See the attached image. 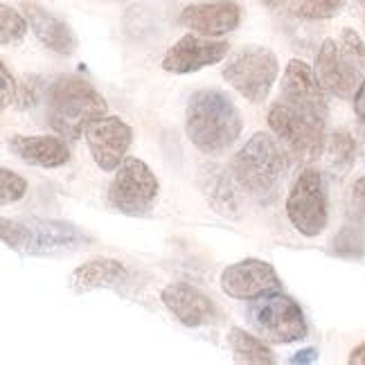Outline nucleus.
<instances>
[{"instance_id":"nucleus-1","label":"nucleus","mask_w":365,"mask_h":365,"mask_svg":"<svg viewBox=\"0 0 365 365\" xmlns=\"http://www.w3.org/2000/svg\"><path fill=\"white\" fill-rule=\"evenodd\" d=\"M244 120L232 97L223 91L205 88L190 95L185 106V131L190 143L203 153H221L242 135Z\"/></svg>"},{"instance_id":"nucleus-16","label":"nucleus","mask_w":365,"mask_h":365,"mask_svg":"<svg viewBox=\"0 0 365 365\" xmlns=\"http://www.w3.org/2000/svg\"><path fill=\"white\" fill-rule=\"evenodd\" d=\"M242 23V7L235 0H212V3L187 5L180 11V25L203 36H223L235 32Z\"/></svg>"},{"instance_id":"nucleus-5","label":"nucleus","mask_w":365,"mask_h":365,"mask_svg":"<svg viewBox=\"0 0 365 365\" xmlns=\"http://www.w3.org/2000/svg\"><path fill=\"white\" fill-rule=\"evenodd\" d=\"M316 75L327 93L341 100H354L365 81V43L361 36L345 27L341 38H327L316 57Z\"/></svg>"},{"instance_id":"nucleus-26","label":"nucleus","mask_w":365,"mask_h":365,"mask_svg":"<svg viewBox=\"0 0 365 365\" xmlns=\"http://www.w3.org/2000/svg\"><path fill=\"white\" fill-rule=\"evenodd\" d=\"M334 252L341 257H359L363 252V237L356 226H345L334 240Z\"/></svg>"},{"instance_id":"nucleus-21","label":"nucleus","mask_w":365,"mask_h":365,"mask_svg":"<svg viewBox=\"0 0 365 365\" xmlns=\"http://www.w3.org/2000/svg\"><path fill=\"white\" fill-rule=\"evenodd\" d=\"M262 3L277 14L304 21L334 19L345 5L343 0H262Z\"/></svg>"},{"instance_id":"nucleus-2","label":"nucleus","mask_w":365,"mask_h":365,"mask_svg":"<svg viewBox=\"0 0 365 365\" xmlns=\"http://www.w3.org/2000/svg\"><path fill=\"white\" fill-rule=\"evenodd\" d=\"M289 160L269 133H255L237 151L230 172L244 194L259 205H271L287 178Z\"/></svg>"},{"instance_id":"nucleus-3","label":"nucleus","mask_w":365,"mask_h":365,"mask_svg":"<svg viewBox=\"0 0 365 365\" xmlns=\"http://www.w3.org/2000/svg\"><path fill=\"white\" fill-rule=\"evenodd\" d=\"M106 100L91 81L77 75L54 79L48 91V122L63 138L79 140L86 126L106 115Z\"/></svg>"},{"instance_id":"nucleus-22","label":"nucleus","mask_w":365,"mask_h":365,"mask_svg":"<svg viewBox=\"0 0 365 365\" xmlns=\"http://www.w3.org/2000/svg\"><path fill=\"white\" fill-rule=\"evenodd\" d=\"M228 345L232 349V359L237 363H252V365H273L277 359L273 349L257 336L248 334L242 327H232L228 331Z\"/></svg>"},{"instance_id":"nucleus-14","label":"nucleus","mask_w":365,"mask_h":365,"mask_svg":"<svg viewBox=\"0 0 365 365\" xmlns=\"http://www.w3.org/2000/svg\"><path fill=\"white\" fill-rule=\"evenodd\" d=\"M230 52L228 41H215V38H203L196 34H185L178 38L176 43L167 50L163 59V70L174 75H190L196 70H203L207 66H215L226 59Z\"/></svg>"},{"instance_id":"nucleus-9","label":"nucleus","mask_w":365,"mask_h":365,"mask_svg":"<svg viewBox=\"0 0 365 365\" xmlns=\"http://www.w3.org/2000/svg\"><path fill=\"white\" fill-rule=\"evenodd\" d=\"M287 217L291 226L304 237H318L327 228L329 203L325 178L314 167L302 170L287 199Z\"/></svg>"},{"instance_id":"nucleus-6","label":"nucleus","mask_w":365,"mask_h":365,"mask_svg":"<svg viewBox=\"0 0 365 365\" xmlns=\"http://www.w3.org/2000/svg\"><path fill=\"white\" fill-rule=\"evenodd\" d=\"M250 325L264 341L289 345L307 339V320L300 304L284 293H266L248 307Z\"/></svg>"},{"instance_id":"nucleus-27","label":"nucleus","mask_w":365,"mask_h":365,"mask_svg":"<svg viewBox=\"0 0 365 365\" xmlns=\"http://www.w3.org/2000/svg\"><path fill=\"white\" fill-rule=\"evenodd\" d=\"M352 217L356 221H365V176L359 178L352 187Z\"/></svg>"},{"instance_id":"nucleus-7","label":"nucleus","mask_w":365,"mask_h":365,"mask_svg":"<svg viewBox=\"0 0 365 365\" xmlns=\"http://www.w3.org/2000/svg\"><path fill=\"white\" fill-rule=\"evenodd\" d=\"M277 75L279 61L275 52L264 46L242 48L223 68V79L252 104H259L269 97Z\"/></svg>"},{"instance_id":"nucleus-17","label":"nucleus","mask_w":365,"mask_h":365,"mask_svg":"<svg viewBox=\"0 0 365 365\" xmlns=\"http://www.w3.org/2000/svg\"><path fill=\"white\" fill-rule=\"evenodd\" d=\"M21 7L25 11L32 32L48 50L61 54V57H70V54L77 52V46H79L77 36L70 30V25L66 21L57 19L52 11L43 9L38 3H34V0H23Z\"/></svg>"},{"instance_id":"nucleus-25","label":"nucleus","mask_w":365,"mask_h":365,"mask_svg":"<svg viewBox=\"0 0 365 365\" xmlns=\"http://www.w3.org/2000/svg\"><path fill=\"white\" fill-rule=\"evenodd\" d=\"M25 192H27V180L19 176L16 172L3 167V170H0V203L3 205L16 203L23 199Z\"/></svg>"},{"instance_id":"nucleus-31","label":"nucleus","mask_w":365,"mask_h":365,"mask_svg":"<svg viewBox=\"0 0 365 365\" xmlns=\"http://www.w3.org/2000/svg\"><path fill=\"white\" fill-rule=\"evenodd\" d=\"M349 365H365V343H361L359 347L352 349V354H349Z\"/></svg>"},{"instance_id":"nucleus-30","label":"nucleus","mask_w":365,"mask_h":365,"mask_svg":"<svg viewBox=\"0 0 365 365\" xmlns=\"http://www.w3.org/2000/svg\"><path fill=\"white\" fill-rule=\"evenodd\" d=\"M354 113L356 118L365 124V81L359 86L356 95H354Z\"/></svg>"},{"instance_id":"nucleus-20","label":"nucleus","mask_w":365,"mask_h":365,"mask_svg":"<svg viewBox=\"0 0 365 365\" xmlns=\"http://www.w3.org/2000/svg\"><path fill=\"white\" fill-rule=\"evenodd\" d=\"M9 149L27 165L54 170L70 160V149L61 138L54 135H11Z\"/></svg>"},{"instance_id":"nucleus-10","label":"nucleus","mask_w":365,"mask_h":365,"mask_svg":"<svg viewBox=\"0 0 365 365\" xmlns=\"http://www.w3.org/2000/svg\"><path fill=\"white\" fill-rule=\"evenodd\" d=\"M158 199V178L138 158H124L108 185V203L120 215L145 217Z\"/></svg>"},{"instance_id":"nucleus-23","label":"nucleus","mask_w":365,"mask_h":365,"mask_svg":"<svg viewBox=\"0 0 365 365\" xmlns=\"http://www.w3.org/2000/svg\"><path fill=\"white\" fill-rule=\"evenodd\" d=\"M356 160V140L347 131H334L325 145V163L334 176H345Z\"/></svg>"},{"instance_id":"nucleus-32","label":"nucleus","mask_w":365,"mask_h":365,"mask_svg":"<svg viewBox=\"0 0 365 365\" xmlns=\"http://www.w3.org/2000/svg\"><path fill=\"white\" fill-rule=\"evenodd\" d=\"M359 5H361V9L365 11V0H359Z\"/></svg>"},{"instance_id":"nucleus-4","label":"nucleus","mask_w":365,"mask_h":365,"mask_svg":"<svg viewBox=\"0 0 365 365\" xmlns=\"http://www.w3.org/2000/svg\"><path fill=\"white\" fill-rule=\"evenodd\" d=\"M0 237L5 246L30 257H57L75 252L86 244L83 235L75 223L59 219H3L0 221Z\"/></svg>"},{"instance_id":"nucleus-8","label":"nucleus","mask_w":365,"mask_h":365,"mask_svg":"<svg viewBox=\"0 0 365 365\" xmlns=\"http://www.w3.org/2000/svg\"><path fill=\"white\" fill-rule=\"evenodd\" d=\"M269 126L296 163H312L325 153V122L314 120L284 102L269 110Z\"/></svg>"},{"instance_id":"nucleus-18","label":"nucleus","mask_w":365,"mask_h":365,"mask_svg":"<svg viewBox=\"0 0 365 365\" xmlns=\"http://www.w3.org/2000/svg\"><path fill=\"white\" fill-rule=\"evenodd\" d=\"M129 279H131V273L122 262L100 257V259H91L86 264L77 266L68 277V287L73 293H77V296H83V293L95 291V289L120 291L129 284Z\"/></svg>"},{"instance_id":"nucleus-24","label":"nucleus","mask_w":365,"mask_h":365,"mask_svg":"<svg viewBox=\"0 0 365 365\" xmlns=\"http://www.w3.org/2000/svg\"><path fill=\"white\" fill-rule=\"evenodd\" d=\"M27 27H30L27 16H21V14L16 9H11L9 5L0 7V41H3V46L23 41V36L27 34Z\"/></svg>"},{"instance_id":"nucleus-28","label":"nucleus","mask_w":365,"mask_h":365,"mask_svg":"<svg viewBox=\"0 0 365 365\" xmlns=\"http://www.w3.org/2000/svg\"><path fill=\"white\" fill-rule=\"evenodd\" d=\"M0 75H3V108H7L14 100H16V81H14L9 68L5 66V61L0 63Z\"/></svg>"},{"instance_id":"nucleus-29","label":"nucleus","mask_w":365,"mask_h":365,"mask_svg":"<svg viewBox=\"0 0 365 365\" xmlns=\"http://www.w3.org/2000/svg\"><path fill=\"white\" fill-rule=\"evenodd\" d=\"M314 361H318V349L316 347L300 349V352H296L289 359V363H314Z\"/></svg>"},{"instance_id":"nucleus-12","label":"nucleus","mask_w":365,"mask_h":365,"mask_svg":"<svg viewBox=\"0 0 365 365\" xmlns=\"http://www.w3.org/2000/svg\"><path fill=\"white\" fill-rule=\"evenodd\" d=\"M86 145L95 160V165L104 172H115L124 163L126 151L133 143V129L120 118H97L93 120L86 131Z\"/></svg>"},{"instance_id":"nucleus-13","label":"nucleus","mask_w":365,"mask_h":365,"mask_svg":"<svg viewBox=\"0 0 365 365\" xmlns=\"http://www.w3.org/2000/svg\"><path fill=\"white\" fill-rule=\"evenodd\" d=\"M221 289L235 300H257L266 293H275L282 289V279L269 262L242 259L223 269Z\"/></svg>"},{"instance_id":"nucleus-15","label":"nucleus","mask_w":365,"mask_h":365,"mask_svg":"<svg viewBox=\"0 0 365 365\" xmlns=\"http://www.w3.org/2000/svg\"><path fill=\"white\" fill-rule=\"evenodd\" d=\"M163 304L174 314L178 322L185 327H203L212 325L219 318L217 304L210 300L203 291L187 282H172L160 291Z\"/></svg>"},{"instance_id":"nucleus-19","label":"nucleus","mask_w":365,"mask_h":365,"mask_svg":"<svg viewBox=\"0 0 365 365\" xmlns=\"http://www.w3.org/2000/svg\"><path fill=\"white\" fill-rule=\"evenodd\" d=\"M199 185L205 201L226 219L242 217V203L237 194V180L232 172H226L221 165H203L199 170Z\"/></svg>"},{"instance_id":"nucleus-11","label":"nucleus","mask_w":365,"mask_h":365,"mask_svg":"<svg viewBox=\"0 0 365 365\" xmlns=\"http://www.w3.org/2000/svg\"><path fill=\"white\" fill-rule=\"evenodd\" d=\"M279 102L289 104L291 108H296L314 120L327 122L329 115L327 91L320 83L316 70L300 59H291L284 70Z\"/></svg>"}]
</instances>
